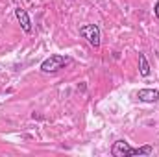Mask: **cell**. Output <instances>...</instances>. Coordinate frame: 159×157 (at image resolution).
Returning a JSON list of instances; mask_svg holds the SVG:
<instances>
[{
    "instance_id": "cell-1",
    "label": "cell",
    "mask_w": 159,
    "mask_h": 157,
    "mask_svg": "<svg viewBox=\"0 0 159 157\" xmlns=\"http://www.w3.org/2000/svg\"><path fill=\"white\" fill-rule=\"evenodd\" d=\"M154 152L152 146H141V148H131L126 141H117L111 146V155L113 157H131V155H150Z\"/></svg>"
},
{
    "instance_id": "cell-2",
    "label": "cell",
    "mask_w": 159,
    "mask_h": 157,
    "mask_svg": "<svg viewBox=\"0 0 159 157\" xmlns=\"http://www.w3.org/2000/svg\"><path fill=\"white\" fill-rule=\"evenodd\" d=\"M70 59L69 57H65V56H61V54H52L50 57H46L43 63H41V72H44V74H52V72H57L59 69H63L67 63H69Z\"/></svg>"
},
{
    "instance_id": "cell-3",
    "label": "cell",
    "mask_w": 159,
    "mask_h": 157,
    "mask_svg": "<svg viewBox=\"0 0 159 157\" xmlns=\"http://www.w3.org/2000/svg\"><path fill=\"white\" fill-rule=\"evenodd\" d=\"M80 35H81L83 39L89 41L91 46H94V48L100 46L102 34H100V28H98L96 24H85V26H81V28H80Z\"/></svg>"
},
{
    "instance_id": "cell-4",
    "label": "cell",
    "mask_w": 159,
    "mask_h": 157,
    "mask_svg": "<svg viewBox=\"0 0 159 157\" xmlns=\"http://www.w3.org/2000/svg\"><path fill=\"white\" fill-rule=\"evenodd\" d=\"M15 17H17V20H19V24H20V28L26 32V34H30L32 32V20H30V15H28V11L24 9V7H15Z\"/></svg>"
},
{
    "instance_id": "cell-5",
    "label": "cell",
    "mask_w": 159,
    "mask_h": 157,
    "mask_svg": "<svg viewBox=\"0 0 159 157\" xmlns=\"http://www.w3.org/2000/svg\"><path fill=\"white\" fill-rule=\"evenodd\" d=\"M137 98L144 104H154V102H159V91L157 89H139Z\"/></svg>"
},
{
    "instance_id": "cell-6",
    "label": "cell",
    "mask_w": 159,
    "mask_h": 157,
    "mask_svg": "<svg viewBox=\"0 0 159 157\" xmlns=\"http://www.w3.org/2000/svg\"><path fill=\"white\" fill-rule=\"evenodd\" d=\"M139 72H141V76H144V78H148L150 76V65H148V59H146V56L144 54H139Z\"/></svg>"
},
{
    "instance_id": "cell-7",
    "label": "cell",
    "mask_w": 159,
    "mask_h": 157,
    "mask_svg": "<svg viewBox=\"0 0 159 157\" xmlns=\"http://www.w3.org/2000/svg\"><path fill=\"white\" fill-rule=\"evenodd\" d=\"M154 13H156V17H157V20H159V0L156 2V9H154Z\"/></svg>"
}]
</instances>
